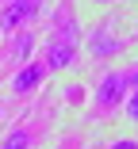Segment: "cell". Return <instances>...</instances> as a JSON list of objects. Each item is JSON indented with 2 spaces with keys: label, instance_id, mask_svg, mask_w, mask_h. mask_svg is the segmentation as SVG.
I'll use <instances>...</instances> for the list:
<instances>
[{
  "label": "cell",
  "instance_id": "6da1fadb",
  "mask_svg": "<svg viewBox=\"0 0 138 149\" xmlns=\"http://www.w3.org/2000/svg\"><path fill=\"white\" fill-rule=\"evenodd\" d=\"M123 88H127V73H111V77H104L100 88H96V107L111 111V107L123 100Z\"/></svg>",
  "mask_w": 138,
  "mask_h": 149
},
{
  "label": "cell",
  "instance_id": "7a4b0ae2",
  "mask_svg": "<svg viewBox=\"0 0 138 149\" xmlns=\"http://www.w3.org/2000/svg\"><path fill=\"white\" fill-rule=\"evenodd\" d=\"M35 12H39V0H12L4 8V15H0V23H4L8 31H15V27H23Z\"/></svg>",
  "mask_w": 138,
  "mask_h": 149
},
{
  "label": "cell",
  "instance_id": "3957f363",
  "mask_svg": "<svg viewBox=\"0 0 138 149\" xmlns=\"http://www.w3.org/2000/svg\"><path fill=\"white\" fill-rule=\"evenodd\" d=\"M46 77V61H39V65H27V69H19L15 77H12V92H31V88L39 84Z\"/></svg>",
  "mask_w": 138,
  "mask_h": 149
},
{
  "label": "cell",
  "instance_id": "277c9868",
  "mask_svg": "<svg viewBox=\"0 0 138 149\" xmlns=\"http://www.w3.org/2000/svg\"><path fill=\"white\" fill-rule=\"evenodd\" d=\"M73 42H65V38H58L54 42V50H50V57H46V69H62V65H69L73 61Z\"/></svg>",
  "mask_w": 138,
  "mask_h": 149
},
{
  "label": "cell",
  "instance_id": "5b68a950",
  "mask_svg": "<svg viewBox=\"0 0 138 149\" xmlns=\"http://www.w3.org/2000/svg\"><path fill=\"white\" fill-rule=\"evenodd\" d=\"M27 141H31V138H27V130H15L4 145H0V149H27Z\"/></svg>",
  "mask_w": 138,
  "mask_h": 149
},
{
  "label": "cell",
  "instance_id": "8992f818",
  "mask_svg": "<svg viewBox=\"0 0 138 149\" xmlns=\"http://www.w3.org/2000/svg\"><path fill=\"white\" fill-rule=\"evenodd\" d=\"M31 46H35V38H31V35H23V38L15 42V54H19V57H27V54H31Z\"/></svg>",
  "mask_w": 138,
  "mask_h": 149
},
{
  "label": "cell",
  "instance_id": "52a82bcc",
  "mask_svg": "<svg viewBox=\"0 0 138 149\" xmlns=\"http://www.w3.org/2000/svg\"><path fill=\"white\" fill-rule=\"evenodd\" d=\"M127 115H130V118H134V123H138V92H134V96L127 100Z\"/></svg>",
  "mask_w": 138,
  "mask_h": 149
},
{
  "label": "cell",
  "instance_id": "ba28073f",
  "mask_svg": "<svg viewBox=\"0 0 138 149\" xmlns=\"http://www.w3.org/2000/svg\"><path fill=\"white\" fill-rule=\"evenodd\" d=\"M115 149H138V145H134V141H123V145H115Z\"/></svg>",
  "mask_w": 138,
  "mask_h": 149
}]
</instances>
